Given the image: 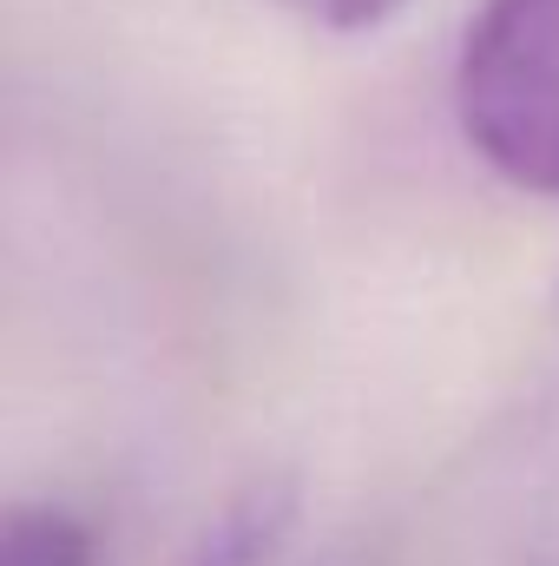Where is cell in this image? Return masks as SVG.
<instances>
[{
    "mask_svg": "<svg viewBox=\"0 0 559 566\" xmlns=\"http://www.w3.org/2000/svg\"><path fill=\"white\" fill-rule=\"evenodd\" d=\"M454 126L500 185L559 198V0H481L454 53Z\"/></svg>",
    "mask_w": 559,
    "mask_h": 566,
    "instance_id": "cell-1",
    "label": "cell"
},
{
    "mask_svg": "<svg viewBox=\"0 0 559 566\" xmlns=\"http://www.w3.org/2000/svg\"><path fill=\"white\" fill-rule=\"evenodd\" d=\"M289 514H296V494H289L283 481H257V488H244V494L211 521V534L198 541V554L184 566H257V560H271V547L289 534Z\"/></svg>",
    "mask_w": 559,
    "mask_h": 566,
    "instance_id": "cell-2",
    "label": "cell"
},
{
    "mask_svg": "<svg viewBox=\"0 0 559 566\" xmlns=\"http://www.w3.org/2000/svg\"><path fill=\"white\" fill-rule=\"evenodd\" d=\"M0 566H99V534L60 501H13L0 521Z\"/></svg>",
    "mask_w": 559,
    "mask_h": 566,
    "instance_id": "cell-3",
    "label": "cell"
},
{
    "mask_svg": "<svg viewBox=\"0 0 559 566\" xmlns=\"http://www.w3.org/2000/svg\"><path fill=\"white\" fill-rule=\"evenodd\" d=\"M283 13H296L303 27H316V33H376V27H389L409 0H277Z\"/></svg>",
    "mask_w": 559,
    "mask_h": 566,
    "instance_id": "cell-4",
    "label": "cell"
},
{
    "mask_svg": "<svg viewBox=\"0 0 559 566\" xmlns=\"http://www.w3.org/2000/svg\"><path fill=\"white\" fill-rule=\"evenodd\" d=\"M553 310H559V283H553Z\"/></svg>",
    "mask_w": 559,
    "mask_h": 566,
    "instance_id": "cell-5",
    "label": "cell"
}]
</instances>
